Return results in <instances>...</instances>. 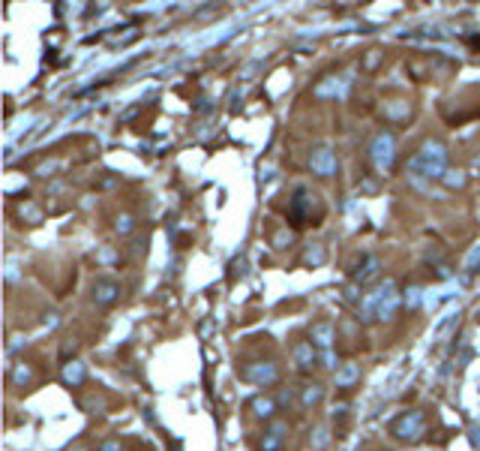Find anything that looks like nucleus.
Listing matches in <instances>:
<instances>
[{
	"mask_svg": "<svg viewBox=\"0 0 480 451\" xmlns=\"http://www.w3.org/2000/svg\"><path fill=\"white\" fill-rule=\"evenodd\" d=\"M252 412H256L258 418H274L276 403L270 400V397H256V400H252Z\"/></svg>",
	"mask_w": 480,
	"mask_h": 451,
	"instance_id": "f3484780",
	"label": "nucleus"
},
{
	"mask_svg": "<svg viewBox=\"0 0 480 451\" xmlns=\"http://www.w3.org/2000/svg\"><path fill=\"white\" fill-rule=\"evenodd\" d=\"M90 298H94L99 307H112L117 298H121V283L112 277H99L94 283V289H90Z\"/></svg>",
	"mask_w": 480,
	"mask_h": 451,
	"instance_id": "1a4fd4ad",
	"label": "nucleus"
},
{
	"mask_svg": "<svg viewBox=\"0 0 480 451\" xmlns=\"http://www.w3.org/2000/svg\"><path fill=\"white\" fill-rule=\"evenodd\" d=\"M310 169L319 178H333V175H337V169H339L337 153H333L328 144H319V148L312 151V157H310Z\"/></svg>",
	"mask_w": 480,
	"mask_h": 451,
	"instance_id": "6e6552de",
	"label": "nucleus"
},
{
	"mask_svg": "<svg viewBox=\"0 0 480 451\" xmlns=\"http://www.w3.org/2000/svg\"><path fill=\"white\" fill-rule=\"evenodd\" d=\"M369 157H373V166L378 171H391L393 169V160H396V139L393 133H378L373 139V148H369Z\"/></svg>",
	"mask_w": 480,
	"mask_h": 451,
	"instance_id": "20e7f679",
	"label": "nucleus"
},
{
	"mask_svg": "<svg viewBox=\"0 0 480 451\" xmlns=\"http://www.w3.org/2000/svg\"><path fill=\"white\" fill-rule=\"evenodd\" d=\"M285 433H288V424L285 421H274L265 433V439L258 442V451H283L285 445Z\"/></svg>",
	"mask_w": 480,
	"mask_h": 451,
	"instance_id": "f8f14e48",
	"label": "nucleus"
},
{
	"mask_svg": "<svg viewBox=\"0 0 480 451\" xmlns=\"http://www.w3.org/2000/svg\"><path fill=\"white\" fill-rule=\"evenodd\" d=\"M351 90V76H328L312 87V94L319 99H346Z\"/></svg>",
	"mask_w": 480,
	"mask_h": 451,
	"instance_id": "423d86ee",
	"label": "nucleus"
},
{
	"mask_svg": "<svg viewBox=\"0 0 480 451\" xmlns=\"http://www.w3.org/2000/svg\"><path fill=\"white\" fill-rule=\"evenodd\" d=\"M420 301H423V289L420 286H409L405 289V307H420Z\"/></svg>",
	"mask_w": 480,
	"mask_h": 451,
	"instance_id": "6ab92c4d",
	"label": "nucleus"
},
{
	"mask_svg": "<svg viewBox=\"0 0 480 451\" xmlns=\"http://www.w3.org/2000/svg\"><path fill=\"white\" fill-rule=\"evenodd\" d=\"M312 346L321 349V364L337 367V355H333V325L330 322H315L312 325Z\"/></svg>",
	"mask_w": 480,
	"mask_h": 451,
	"instance_id": "39448f33",
	"label": "nucleus"
},
{
	"mask_svg": "<svg viewBox=\"0 0 480 451\" xmlns=\"http://www.w3.org/2000/svg\"><path fill=\"white\" fill-rule=\"evenodd\" d=\"M75 451H85V448H75Z\"/></svg>",
	"mask_w": 480,
	"mask_h": 451,
	"instance_id": "c85d7f7f",
	"label": "nucleus"
},
{
	"mask_svg": "<svg viewBox=\"0 0 480 451\" xmlns=\"http://www.w3.org/2000/svg\"><path fill=\"white\" fill-rule=\"evenodd\" d=\"M60 379H63V385H69V388L85 385V379H87V367H85V361H78V358L66 361V364H63V370H60Z\"/></svg>",
	"mask_w": 480,
	"mask_h": 451,
	"instance_id": "ddd939ff",
	"label": "nucleus"
},
{
	"mask_svg": "<svg viewBox=\"0 0 480 451\" xmlns=\"http://www.w3.org/2000/svg\"><path fill=\"white\" fill-rule=\"evenodd\" d=\"M459 325V310H447L441 319L436 322V328H432V343H445L450 331H456Z\"/></svg>",
	"mask_w": 480,
	"mask_h": 451,
	"instance_id": "4468645a",
	"label": "nucleus"
},
{
	"mask_svg": "<svg viewBox=\"0 0 480 451\" xmlns=\"http://www.w3.org/2000/svg\"><path fill=\"white\" fill-rule=\"evenodd\" d=\"M472 445L480 448V427H472Z\"/></svg>",
	"mask_w": 480,
	"mask_h": 451,
	"instance_id": "cd10ccee",
	"label": "nucleus"
},
{
	"mask_svg": "<svg viewBox=\"0 0 480 451\" xmlns=\"http://www.w3.org/2000/svg\"><path fill=\"white\" fill-rule=\"evenodd\" d=\"M292 358H294V367L301 373H312V367L319 364V355H315V346L312 340H301L297 346L292 349Z\"/></svg>",
	"mask_w": 480,
	"mask_h": 451,
	"instance_id": "9b49d317",
	"label": "nucleus"
},
{
	"mask_svg": "<svg viewBox=\"0 0 480 451\" xmlns=\"http://www.w3.org/2000/svg\"><path fill=\"white\" fill-rule=\"evenodd\" d=\"M306 262H310V265H321V262H324V247H321V244H315V247L306 250Z\"/></svg>",
	"mask_w": 480,
	"mask_h": 451,
	"instance_id": "412c9836",
	"label": "nucleus"
},
{
	"mask_svg": "<svg viewBox=\"0 0 480 451\" xmlns=\"http://www.w3.org/2000/svg\"><path fill=\"white\" fill-rule=\"evenodd\" d=\"M409 169L414 171V175H423V178H445L447 171V148L441 142H427L423 148L414 153Z\"/></svg>",
	"mask_w": 480,
	"mask_h": 451,
	"instance_id": "f03ea898",
	"label": "nucleus"
},
{
	"mask_svg": "<svg viewBox=\"0 0 480 451\" xmlns=\"http://www.w3.org/2000/svg\"><path fill=\"white\" fill-rule=\"evenodd\" d=\"M240 379H247L252 385H274L279 379V367L270 364V361H256V364H247L240 370Z\"/></svg>",
	"mask_w": 480,
	"mask_h": 451,
	"instance_id": "0eeeda50",
	"label": "nucleus"
},
{
	"mask_svg": "<svg viewBox=\"0 0 480 451\" xmlns=\"http://www.w3.org/2000/svg\"><path fill=\"white\" fill-rule=\"evenodd\" d=\"M292 220L294 226H306V223H315L312 220V193L306 187H301L292 198Z\"/></svg>",
	"mask_w": 480,
	"mask_h": 451,
	"instance_id": "9d476101",
	"label": "nucleus"
},
{
	"mask_svg": "<svg viewBox=\"0 0 480 451\" xmlns=\"http://www.w3.org/2000/svg\"><path fill=\"white\" fill-rule=\"evenodd\" d=\"M99 451H121V445H117V442H112V439H105L103 445H99Z\"/></svg>",
	"mask_w": 480,
	"mask_h": 451,
	"instance_id": "bb28decb",
	"label": "nucleus"
},
{
	"mask_svg": "<svg viewBox=\"0 0 480 451\" xmlns=\"http://www.w3.org/2000/svg\"><path fill=\"white\" fill-rule=\"evenodd\" d=\"M78 349V343L75 340H66V343H63V349H60V358H63V364H66V361H69V355H72V352H75Z\"/></svg>",
	"mask_w": 480,
	"mask_h": 451,
	"instance_id": "5701e85b",
	"label": "nucleus"
},
{
	"mask_svg": "<svg viewBox=\"0 0 480 451\" xmlns=\"http://www.w3.org/2000/svg\"><path fill=\"white\" fill-rule=\"evenodd\" d=\"M312 442V448H328V430H324V427H319V430H315V439H310Z\"/></svg>",
	"mask_w": 480,
	"mask_h": 451,
	"instance_id": "4be33fe9",
	"label": "nucleus"
},
{
	"mask_svg": "<svg viewBox=\"0 0 480 451\" xmlns=\"http://www.w3.org/2000/svg\"><path fill=\"white\" fill-rule=\"evenodd\" d=\"M132 226H135V223H132V216H121V220H117V232H123V235H126V232H132Z\"/></svg>",
	"mask_w": 480,
	"mask_h": 451,
	"instance_id": "393cba45",
	"label": "nucleus"
},
{
	"mask_svg": "<svg viewBox=\"0 0 480 451\" xmlns=\"http://www.w3.org/2000/svg\"><path fill=\"white\" fill-rule=\"evenodd\" d=\"M477 262H480V247H474L472 253H468V259H465V268H468V271H477Z\"/></svg>",
	"mask_w": 480,
	"mask_h": 451,
	"instance_id": "b1692460",
	"label": "nucleus"
},
{
	"mask_svg": "<svg viewBox=\"0 0 480 451\" xmlns=\"http://www.w3.org/2000/svg\"><path fill=\"white\" fill-rule=\"evenodd\" d=\"M360 379V367L357 364H342L337 370V388H351Z\"/></svg>",
	"mask_w": 480,
	"mask_h": 451,
	"instance_id": "dca6fc26",
	"label": "nucleus"
},
{
	"mask_svg": "<svg viewBox=\"0 0 480 451\" xmlns=\"http://www.w3.org/2000/svg\"><path fill=\"white\" fill-rule=\"evenodd\" d=\"M324 400V388L321 385H306L303 388V394H301V403L310 409V406H319Z\"/></svg>",
	"mask_w": 480,
	"mask_h": 451,
	"instance_id": "a211bd4d",
	"label": "nucleus"
},
{
	"mask_svg": "<svg viewBox=\"0 0 480 451\" xmlns=\"http://www.w3.org/2000/svg\"><path fill=\"white\" fill-rule=\"evenodd\" d=\"M423 430H427V418H423V412H418V409L402 412L400 418L391 424V433L400 442H418L423 436Z\"/></svg>",
	"mask_w": 480,
	"mask_h": 451,
	"instance_id": "7ed1b4c3",
	"label": "nucleus"
},
{
	"mask_svg": "<svg viewBox=\"0 0 480 451\" xmlns=\"http://www.w3.org/2000/svg\"><path fill=\"white\" fill-rule=\"evenodd\" d=\"M378 268H382V262H378V256H364V265H360V271H355V283L357 286H366L369 280H375L378 277Z\"/></svg>",
	"mask_w": 480,
	"mask_h": 451,
	"instance_id": "2eb2a0df",
	"label": "nucleus"
},
{
	"mask_svg": "<svg viewBox=\"0 0 480 451\" xmlns=\"http://www.w3.org/2000/svg\"><path fill=\"white\" fill-rule=\"evenodd\" d=\"M445 180H447V187H463L465 175H459V171H456V175H445Z\"/></svg>",
	"mask_w": 480,
	"mask_h": 451,
	"instance_id": "a878e982",
	"label": "nucleus"
},
{
	"mask_svg": "<svg viewBox=\"0 0 480 451\" xmlns=\"http://www.w3.org/2000/svg\"><path fill=\"white\" fill-rule=\"evenodd\" d=\"M400 304H402V298L400 292H396V283H391L387 280L384 286H378L375 292H369L364 298V307H360V319L364 322H373V319H393L396 310H400Z\"/></svg>",
	"mask_w": 480,
	"mask_h": 451,
	"instance_id": "f257e3e1",
	"label": "nucleus"
},
{
	"mask_svg": "<svg viewBox=\"0 0 480 451\" xmlns=\"http://www.w3.org/2000/svg\"><path fill=\"white\" fill-rule=\"evenodd\" d=\"M12 382H15L18 388H24L27 382H30V370H27L24 364H15V370H12Z\"/></svg>",
	"mask_w": 480,
	"mask_h": 451,
	"instance_id": "aec40b11",
	"label": "nucleus"
}]
</instances>
